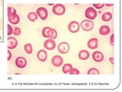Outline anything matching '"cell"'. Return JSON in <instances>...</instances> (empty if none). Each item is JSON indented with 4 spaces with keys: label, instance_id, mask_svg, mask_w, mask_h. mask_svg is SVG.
<instances>
[{
    "label": "cell",
    "instance_id": "6da1fadb",
    "mask_svg": "<svg viewBox=\"0 0 122 92\" xmlns=\"http://www.w3.org/2000/svg\"><path fill=\"white\" fill-rule=\"evenodd\" d=\"M42 35L44 38H51V39H56L57 37V32L51 27H45L42 30Z\"/></svg>",
    "mask_w": 122,
    "mask_h": 92
},
{
    "label": "cell",
    "instance_id": "7a4b0ae2",
    "mask_svg": "<svg viewBox=\"0 0 122 92\" xmlns=\"http://www.w3.org/2000/svg\"><path fill=\"white\" fill-rule=\"evenodd\" d=\"M85 15L87 18H89V20H94L97 17V12L94 8L89 7L85 12Z\"/></svg>",
    "mask_w": 122,
    "mask_h": 92
},
{
    "label": "cell",
    "instance_id": "3957f363",
    "mask_svg": "<svg viewBox=\"0 0 122 92\" xmlns=\"http://www.w3.org/2000/svg\"><path fill=\"white\" fill-rule=\"evenodd\" d=\"M81 28L86 31V32H89V31H92L94 28V23L92 22V20H89V19H86V20H83L81 24Z\"/></svg>",
    "mask_w": 122,
    "mask_h": 92
},
{
    "label": "cell",
    "instance_id": "277c9868",
    "mask_svg": "<svg viewBox=\"0 0 122 92\" xmlns=\"http://www.w3.org/2000/svg\"><path fill=\"white\" fill-rule=\"evenodd\" d=\"M65 12H66V9L62 4H56L53 6V12L56 15H62L65 13Z\"/></svg>",
    "mask_w": 122,
    "mask_h": 92
},
{
    "label": "cell",
    "instance_id": "5b68a950",
    "mask_svg": "<svg viewBox=\"0 0 122 92\" xmlns=\"http://www.w3.org/2000/svg\"><path fill=\"white\" fill-rule=\"evenodd\" d=\"M37 15L41 18V20H46V19L47 18V16H48V12H47V10L45 9L44 7H40L38 8L37 9Z\"/></svg>",
    "mask_w": 122,
    "mask_h": 92
},
{
    "label": "cell",
    "instance_id": "8992f818",
    "mask_svg": "<svg viewBox=\"0 0 122 92\" xmlns=\"http://www.w3.org/2000/svg\"><path fill=\"white\" fill-rule=\"evenodd\" d=\"M68 29L71 33H76L79 31V24L76 21L71 22L68 25Z\"/></svg>",
    "mask_w": 122,
    "mask_h": 92
},
{
    "label": "cell",
    "instance_id": "52a82bcc",
    "mask_svg": "<svg viewBox=\"0 0 122 92\" xmlns=\"http://www.w3.org/2000/svg\"><path fill=\"white\" fill-rule=\"evenodd\" d=\"M51 62L54 67H60L63 63V59L60 55H55L52 58Z\"/></svg>",
    "mask_w": 122,
    "mask_h": 92
},
{
    "label": "cell",
    "instance_id": "ba28073f",
    "mask_svg": "<svg viewBox=\"0 0 122 92\" xmlns=\"http://www.w3.org/2000/svg\"><path fill=\"white\" fill-rule=\"evenodd\" d=\"M58 51L61 54H66L70 51V45L67 42H61L58 45Z\"/></svg>",
    "mask_w": 122,
    "mask_h": 92
},
{
    "label": "cell",
    "instance_id": "9c48e42d",
    "mask_svg": "<svg viewBox=\"0 0 122 92\" xmlns=\"http://www.w3.org/2000/svg\"><path fill=\"white\" fill-rule=\"evenodd\" d=\"M44 46L46 49L47 50H53L56 48V43L53 39L51 38H48L47 40H46L44 43Z\"/></svg>",
    "mask_w": 122,
    "mask_h": 92
},
{
    "label": "cell",
    "instance_id": "30bf717a",
    "mask_svg": "<svg viewBox=\"0 0 122 92\" xmlns=\"http://www.w3.org/2000/svg\"><path fill=\"white\" fill-rule=\"evenodd\" d=\"M15 65L18 68H24L27 65V60L24 57H18L15 60Z\"/></svg>",
    "mask_w": 122,
    "mask_h": 92
},
{
    "label": "cell",
    "instance_id": "8fae6325",
    "mask_svg": "<svg viewBox=\"0 0 122 92\" xmlns=\"http://www.w3.org/2000/svg\"><path fill=\"white\" fill-rule=\"evenodd\" d=\"M18 41L14 37H9L8 38V48L9 49H14L17 47Z\"/></svg>",
    "mask_w": 122,
    "mask_h": 92
},
{
    "label": "cell",
    "instance_id": "7c38bea8",
    "mask_svg": "<svg viewBox=\"0 0 122 92\" xmlns=\"http://www.w3.org/2000/svg\"><path fill=\"white\" fill-rule=\"evenodd\" d=\"M8 19H9V22L13 25H17L18 24V22H20V18H19V16L17 15V13L8 15Z\"/></svg>",
    "mask_w": 122,
    "mask_h": 92
},
{
    "label": "cell",
    "instance_id": "4fadbf2b",
    "mask_svg": "<svg viewBox=\"0 0 122 92\" xmlns=\"http://www.w3.org/2000/svg\"><path fill=\"white\" fill-rule=\"evenodd\" d=\"M92 58L95 61H96V62H102V61L104 60V55H103V54L101 52L96 51L93 52Z\"/></svg>",
    "mask_w": 122,
    "mask_h": 92
},
{
    "label": "cell",
    "instance_id": "5bb4252c",
    "mask_svg": "<svg viewBox=\"0 0 122 92\" xmlns=\"http://www.w3.org/2000/svg\"><path fill=\"white\" fill-rule=\"evenodd\" d=\"M98 41L97 38H91L87 43L88 47L90 49H96L98 48Z\"/></svg>",
    "mask_w": 122,
    "mask_h": 92
},
{
    "label": "cell",
    "instance_id": "9a60e30c",
    "mask_svg": "<svg viewBox=\"0 0 122 92\" xmlns=\"http://www.w3.org/2000/svg\"><path fill=\"white\" fill-rule=\"evenodd\" d=\"M37 58L41 61H42V62H44L47 58V54L45 50H40V51L37 52Z\"/></svg>",
    "mask_w": 122,
    "mask_h": 92
},
{
    "label": "cell",
    "instance_id": "2e32d148",
    "mask_svg": "<svg viewBox=\"0 0 122 92\" xmlns=\"http://www.w3.org/2000/svg\"><path fill=\"white\" fill-rule=\"evenodd\" d=\"M89 56H90L89 52L86 51V50H82V51H80L79 53V58L83 61L87 60L89 58Z\"/></svg>",
    "mask_w": 122,
    "mask_h": 92
},
{
    "label": "cell",
    "instance_id": "e0dca14e",
    "mask_svg": "<svg viewBox=\"0 0 122 92\" xmlns=\"http://www.w3.org/2000/svg\"><path fill=\"white\" fill-rule=\"evenodd\" d=\"M111 32L110 28L108 25H102L101 26V28L99 29V33H100L102 35H107L108 34Z\"/></svg>",
    "mask_w": 122,
    "mask_h": 92
},
{
    "label": "cell",
    "instance_id": "ac0fdd59",
    "mask_svg": "<svg viewBox=\"0 0 122 92\" xmlns=\"http://www.w3.org/2000/svg\"><path fill=\"white\" fill-rule=\"evenodd\" d=\"M112 15L110 12H106L102 16V21L104 22H109L110 20H112Z\"/></svg>",
    "mask_w": 122,
    "mask_h": 92
},
{
    "label": "cell",
    "instance_id": "d6986e66",
    "mask_svg": "<svg viewBox=\"0 0 122 92\" xmlns=\"http://www.w3.org/2000/svg\"><path fill=\"white\" fill-rule=\"evenodd\" d=\"M28 18L30 22H35L37 19V15L35 12H30L28 15Z\"/></svg>",
    "mask_w": 122,
    "mask_h": 92
},
{
    "label": "cell",
    "instance_id": "ffe728a7",
    "mask_svg": "<svg viewBox=\"0 0 122 92\" xmlns=\"http://www.w3.org/2000/svg\"><path fill=\"white\" fill-rule=\"evenodd\" d=\"M72 68V64H64L63 66V68H62L63 72L64 73V74H69V71H70V69Z\"/></svg>",
    "mask_w": 122,
    "mask_h": 92
},
{
    "label": "cell",
    "instance_id": "44dd1931",
    "mask_svg": "<svg viewBox=\"0 0 122 92\" xmlns=\"http://www.w3.org/2000/svg\"><path fill=\"white\" fill-rule=\"evenodd\" d=\"M24 49H25V51L28 53V54H31L32 52H33V48H32V45L31 44H30V43H28V44H26L24 46Z\"/></svg>",
    "mask_w": 122,
    "mask_h": 92
},
{
    "label": "cell",
    "instance_id": "7402d4cb",
    "mask_svg": "<svg viewBox=\"0 0 122 92\" xmlns=\"http://www.w3.org/2000/svg\"><path fill=\"white\" fill-rule=\"evenodd\" d=\"M88 75H98L99 74V71L98 69L95 68H90L87 72Z\"/></svg>",
    "mask_w": 122,
    "mask_h": 92
},
{
    "label": "cell",
    "instance_id": "603a6c76",
    "mask_svg": "<svg viewBox=\"0 0 122 92\" xmlns=\"http://www.w3.org/2000/svg\"><path fill=\"white\" fill-rule=\"evenodd\" d=\"M69 74H70V75H79V71L77 70L76 68H72L70 69V71H69Z\"/></svg>",
    "mask_w": 122,
    "mask_h": 92
},
{
    "label": "cell",
    "instance_id": "cb8c5ba5",
    "mask_svg": "<svg viewBox=\"0 0 122 92\" xmlns=\"http://www.w3.org/2000/svg\"><path fill=\"white\" fill-rule=\"evenodd\" d=\"M16 13V10H15L13 7H8V15L10 14H15Z\"/></svg>",
    "mask_w": 122,
    "mask_h": 92
},
{
    "label": "cell",
    "instance_id": "d4e9b609",
    "mask_svg": "<svg viewBox=\"0 0 122 92\" xmlns=\"http://www.w3.org/2000/svg\"><path fill=\"white\" fill-rule=\"evenodd\" d=\"M13 33L14 34H15L16 36H18V35H20L21 34V29L18 28V27H16V28H15L13 29Z\"/></svg>",
    "mask_w": 122,
    "mask_h": 92
},
{
    "label": "cell",
    "instance_id": "484cf974",
    "mask_svg": "<svg viewBox=\"0 0 122 92\" xmlns=\"http://www.w3.org/2000/svg\"><path fill=\"white\" fill-rule=\"evenodd\" d=\"M7 28H8V35H11V34L13 33V29H12V27H11L10 25H7Z\"/></svg>",
    "mask_w": 122,
    "mask_h": 92
},
{
    "label": "cell",
    "instance_id": "4316f807",
    "mask_svg": "<svg viewBox=\"0 0 122 92\" xmlns=\"http://www.w3.org/2000/svg\"><path fill=\"white\" fill-rule=\"evenodd\" d=\"M104 6V4H93V6H95L96 9H102Z\"/></svg>",
    "mask_w": 122,
    "mask_h": 92
},
{
    "label": "cell",
    "instance_id": "83f0119b",
    "mask_svg": "<svg viewBox=\"0 0 122 92\" xmlns=\"http://www.w3.org/2000/svg\"><path fill=\"white\" fill-rule=\"evenodd\" d=\"M114 34H112V36H111V38H110V42H111V45H114Z\"/></svg>",
    "mask_w": 122,
    "mask_h": 92
},
{
    "label": "cell",
    "instance_id": "f1b7e54d",
    "mask_svg": "<svg viewBox=\"0 0 122 92\" xmlns=\"http://www.w3.org/2000/svg\"><path fill=\"white\" fill-rule=\"evenodd\" d=\"M11 58V52H10V50H8V61H9Z\"/></svg>",
    "mask_w": 122,
    "mask_h": 92
},
{
    "label": "cell",
    "instance_id": "f546056e",
    "mask_svg": "<svg viewBox=\"0 0 122 92\" xmlns=\"http://www.w3.org/2000/svg\"><path fill=\"white\" fill-rule=\"evenodd\" d=\"M110 61H111V63H112V64H114V58H110Z\"/></svg>",
    "mask_w": 122,
    "mask_h": 92
}]
</instances>
